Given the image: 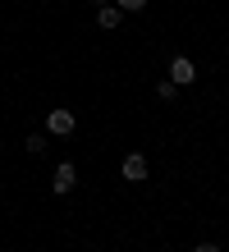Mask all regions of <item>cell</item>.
Returning a JSON list of instances; mask_svg holds the SVG:
<instances>
[{
    "instance_id": "cell-1",
    "label": "cell",
    "mask_w": 229,
    "mask_h": 252,
    "mask_svg": "<svg viewBox=\"0 0 229 252\" xmlns=\"http://www.w3.org/2000/svg\"><path fill=\"white\" fill-rule=\"evenodd\" d=\"M73 188H78V170H73V160H60L55 174H51V192L65 197V192H73Z\"/></svg>"
},
{
    "instance_id": "cell-2",
    "label": "cell",
    "mask_w": 229,
    "mask_h": 252,
    "mask_svg": "<svg viewBox=\"0 0 229 252\" xmlns=\"http://www.w3.org/2000/svg\"><path fill=\"white\" fill-rule=\"evenodd\" d=\"M73 128H78L73 110H51V115H46V133H55V138H69Z\"/></svg>"
},
{
    "instance_id": "cell-3",
    "label": "cell",
    "mask_w": 229,
    "mask_h": 252,
    "mask_svg": "<svg viewBox=\"0 0 229 252\" xmlns=\"http://www.w3.org/2000/svg\"><path fill=\"white\" fill-rule=\"evenodd\" d=\"M119 174H124L129 184H142V179H147V156H142V152H129L124 165H119Z\"/></svg>"
},
{
    "instance_id": "cell-4",
    "label": "cell",
    "mask_w": 229,
    "mask_h": 252,
    "mask_svg": "<svg viewBox=\"0 0 229 252\" xmlns=\"http://www.w3.org/2000/svg\"><path fill=\"white\" fill-rule=\"evenodd\" d=\"M193 78H197L193 60H188V55H174V60H170V83H174V87H188Z\"/></svg>"
},
{
    "instance_id": "cell-5",
    "label": "cell",
    "mask_w": 229,
    "mask_h": 252,
    "mask_svg": "<svg viewBox=\"0 0 229 252\" xmlns=\"http://www.w3.org/2000/svg\"><path fill=\"white\" fill-rule=\"evenodd\" d=\"M97 23L105 28V32H110V28H119V23H124V9H119V5H97Z\"/></svg>"
},
{
    "instance_id": "cell-6",
    "label": "cell",
    "mask_w": 229,
    "mask_h": 252,
    "mask_svg": "<svg viewBox=\"0 0 229 252\" xmlns=\"http://www.w3.org/2000/svg\"><path fill=\"white\" fill-rule=\"evenodd\" d=\"M110 5H119L124 14H142V9L151 5V0H110Z\"/></svg>"
},
{
    "instance_id": "cell-7",
    "label": "cell",
    "mask_w": 229,
    "mask_h": 252,
    "mask_svg": "<svg viewBox=\"0 0 229 252\" xmlns=\"http://www.w3.org/2000/svg\"><path fill=\"white\" fill-rule=\"evenodd\" d=\"M28 152H33V156L46 152V138H41V133H28Z\"/></svg>"
},
{
    "instance_id": "cell-8",
    "label": "cell",
    "mask_w": 229,
    "mask_h": 252,
    "mask_svg": "<svg viewBox=\"0 0 229 252\" xmlns=\"http://www.w3.org/2000/svg\"><path fill=\"white\" fill-rule=\"evenodd\" d=\"M174 92H179V87H174V83H170V78H165V83H161V87H156V96H161V101H174Z\"/></svg>"
},
{
    "instance_id": "cell-9",
    "label": "cell",
    "mask_w": 229,
    "mask_h": 252,
    "mask_svg": "<svg viewBox=\"0 0 229 252\" xmlns=\"http://www.w3.org/2000/svg\"><path fill=\"white\" fill-rule=\"evenodd\" d=\"M193 252H220V248H216V243H197Z\"/></svg>"
},
{
    "instance_id": "cell-10",
    "label": "cell",
    "mask_w": 229,
    "mask_h": 252,
    "mask_svg": "<svg viewBox=\"0 0 229 252\" xmlns=\"http://www.w3.org/2000/svg\"><path fill=\"white\" fill-rule=\"evenodd\" d=\"M92 5H110V0H92Z\"/></svg>"
}]
</instances>
